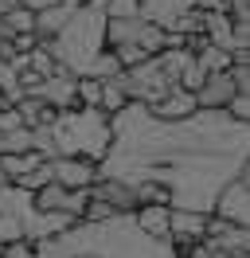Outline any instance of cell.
<instances>
[{"mask_svg": "<svg viewBox=\"0 0 250 258\" xmlns=\"http://www.w3.org/2000/svg\"><path fill=\"white\" fill-rule=\"evenodd\" d=\"M90 204V188H62V184H43L39 192H31V208L35 211H55V215H71L82 219V211Z\"/></svg>", "mask_w": 250, "mask_h": 258, "instance_id": "7a4b0ae2", "label": "cell"}, {"mask_svg": "<svg viewBox=\"0 0 250 258\" xmlns=\"http://www.w3.org/2000/svg\"><path fill=\"white\" fill-rule=\"evenodd\" d=\"M215 215L219 219H227V223H250V188H246V164H242V172L238 176L227 180V188L219 192L215 200Z\"/></svg>", "mask_w": 250, "mask_h": 258, "instance_id": "3957f363", "label": "cell"}, {"mask_svg": "<svg viewBox=\"0 0 250 258\" xmlns=\"http://www.w3.org/2000/svg\"><path fill=\"white\" fill-rule=\"evenodd\" d=\"M137 211V227L149 235L153 242H172L168 235V204H141Z\"/></svg>", "mask_w": 250, "mask_h": 258, "instance_id": "ba28073f", "label": "cell"}, {"mask_svg": "<svg viewBox=\"0 0 250 258\" xmlns=\"http://www.w3.org/2000/svg\"><path fill=\"white\" fill-rule=\"evenodd\" d=\"M145 110L153 113L156 121H184L188 113H196L200 106H196V94H192V90H184V86H172V90H164L156 102H149Z\"/></svg>", "mask_w": 250, "mask_h": 258, "instance_id": "8992f818", "label": "cell"}, {"mask_svg": "<svg viewBox=\"0 0 250 258\" xmlns=\"http://www.w3.org/2000/svg\"><path fill=\"white\" fill-rule=\"evenodd\" d=\"M192 94H196V106H200V110H223V106L231 102V94H238V90H234V82H231L227 71H207L203 82Z\"/></svg>", "mask_w": 250, "mask_h": 258, "instance_id": "52a82bcc", "label": "cell"}, {"mask_svg": "<svg viewBox=\"0 0 250 258\" xmlns=\"http://www.w3.org/2000/svg\"><path fill=\"white\" fill-rule=\"evenodd\" d=\"M12 4H20V0H0V16H4V12L12 8Z\"/></svg>", "mask_w": 250, "mask_h": 258, "instance_id": "4fadbf2b", "label": "cell"}, {"mask_svg": "<svg viewBox=\"0 0 250 258\" xmlns=\"http://www.w3.org/2000/svg\"><path fill=\"white\" fill-rule=\"evenodd\" d=\"M203 223H207V211L200 208H168V235L180 242V254L203 239Z\"/></svg>", "mask_w": 250, "mask_h": 258, "instance_id": "5b68a950", "label": "cell"}, {"mask_svg": "<svg viewBox=\"0 0 250 258\" xmlns=\"http://www.w3.org/2000/svg\"><path fill=\"white\" fill-rule=\"evenodd\" d=\"M39 161H43V153H39V149H24V153H0V172H4V180H20L24 172H31Z\"/></svg>", "mask_w": 250, "mask_h": 258, "instance_id": "30bf717a", "label": "cell"}, {"mask_svg": "<svg viewBox=\"0 0 250 258\" xmlns=\"http://www.w3.org/2000/svg\"><path fill=\"white\" fill-rule=\"evenodd\" d=\"M180 258H184V254H180Z\"/></svg>", "mask_w": 250, "mask_h": 258, "instance_id": "9a60e30c", "label": "cell"}, {"mask_svg": "<svg viewBox=\"0 0 250 258\" xmlns=\"http://www.w3.org/2000/svg\"><path fill=\"white\" fill-rule=\"evenodd\" d=\"M47 129V157H86V161L102 164L106 149L113 145V129H109V113L98 106H67L55 110Z\"/></svg>", "mask_w": 250, "mask_h": 258, "instance_id": "6da1fadb", "label": "cell"}, {"mask_svg": "<svg viewBox=\"0 0 250 258\" xmlns=\"http://www.w3.org/2000/svg\"><path fill=\"white\" fill-rule=\"evenodd\" d=\"M78 258H94V254H78Z\"/></svg>", "mask_w": 250, "mask_h": 258, "instance_id": "5bb4252c", "label": "cell"}, {"mask_svg": "<svg viewBox=\"0 0 250 258\" xmlns=\"http://www.w3.org/2000/svg\"><path fill=\"white\" fill-rule=\"evenodd\" d=\"M113 55H117V63H121V71L125 67H137L141 59H149V51H141L137 43H117V47H109Z\"/></svg>", "mask_w": 250, "mask_h": 258, "instance_id": "8fae6325", "label": "cell"}, {"mask_svg": "<svg viewBox=\"0 0 250 258\" xmlns=\"http://www.w3.org/2000/svg\"><path fill=\"white\" fill-rule=\"evenodd\" d=\"M75 8H78V4H71V0H55V4L39 8V12H35V24H31V32L39 35V39H51V35L59 32L67 20H71V12H75Z\"/></svg>", "mask_w": 250, "mask_h": 258, "instance_id": "9c48e42d", "label": "cell"}, {"mask_svg": "<svg viewBox=\"0 0 250 258\" xmlns=\"http://www.w3.org/2000/svg\"><path fill=\"white\" fill-rule=\"evenodd\" d=\"M51 176L62 188H90L102 176V168L94 161H86V157H51Z\"/></svg>", "mask_w": 250, "mask_h": 258, "instance_id": "277c9868", "label": "cell"}, {"mask_svg": "<svg viewBox=\"0 0 250 258\" xmlns=\"http://www.w3.org/2000/svg\"><path fill=\"white\" fill-rule=\"evenodd\" d=\"M223 110H227V117H234V121H246V117H250V94H246V90L231 94V102H227Z\"/></svg>", "mask_w": 250, "mask_h": 258, "instance_id": "7c38bea8", "label": "cell"}]
</instances>
